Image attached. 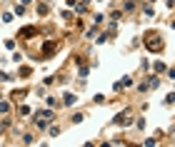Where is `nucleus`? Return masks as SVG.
I'll return each mask as SVG.
<instances>
[{
    "label": "nucleus",
    "mask_w": 175,
    "mask_h": 147,
    "mask_svg": "<svg viewBox=\"0 0 175 147\" xmlns=\"http://www.w3.org/2000/svg\"><path fill=\"white\" fill-rule=\"evenodd\" d=\"M148 48H150V50H160L163 43H160V40H148Z\"/></svg>",
    "instance_id": "nucleus-1"
},
{
    "label": "nucleus",
    "mask_w": 175,
    "mask_h": 147,
    "mask_svg": "<svg viewBox=\"0 0 175 147\" xmlns=\"http://www.w3.org/2000/svg\"><path fill=\"white\" fill-rule=\"evenodd\" d=\"M73 102H75V95H70V92H68V95H65V105H73Z\"/></svg>",
    "instance_id": "nucleus-2"
}]
</instances>
